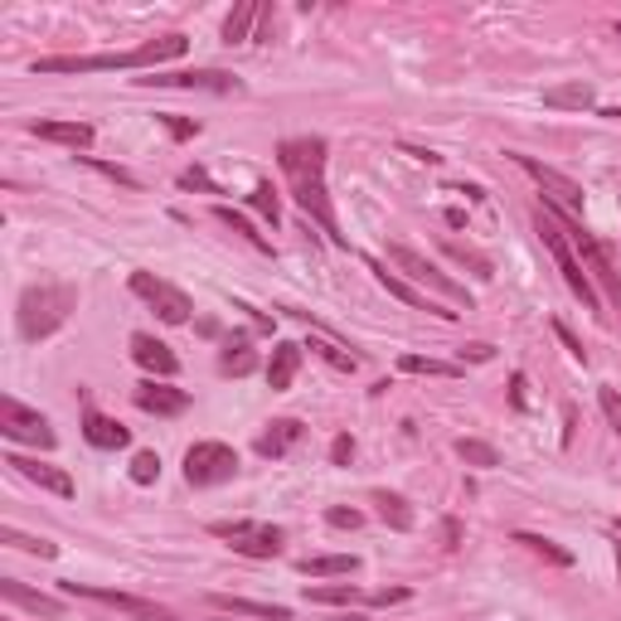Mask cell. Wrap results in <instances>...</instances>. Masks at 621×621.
<instances>
[{"label": "cell", "instance_id": "obj_26", "mask_svg": "<svg viewBox=\"0 0 621 621\" xmlns=\"http://www.w3.org/2000/svg\"><path fill=\"white\" fill-rule=\"evenodd\" d=\"M375 593H365V587L355 583H325V587H311L307 583V602H325V607H345V602H369Z\"/></svg>", "mask_w": 621, "mask_h": 621}, {"label": "cell", "instance_id": "obj_35", "mask_svg": "<svg viewBox=\"0 0 621 621\" xmlns=\"http://www.w3.org/2000/svg\"><path fill=\"white\" fill-rule=\"evenodd\" d=\"M399 365H403V375H437V379L457 375V365H442V359H427V355H403Z\"/></svg>", "mask_w": 621, "mask_h": 621}, {"label": "cell", "instance_id": "obj_17", "mask_svg": "<svg viewBox=\"0 0 621 621\" xmlns=\"http://www.w3.org/2000/svg\"><path fill=\"white\" fill-rule=\"evenodd\" d=\"M375 267V277H379V287H389L399 301H409V307H417V311H433V315H442V321H457V311H447V307H437V301H427V291H417V287H409L399 273H389V263H369Z\"/></svg>", "mask_w": 621, "mask_h": 621}, {"label": "cell", "instance_id": "obj_19", "mask_svg": "<svg viewBox=\"0 0 621 621\" xmlns=\"http://www.w3.org/2000/svg\"><path fill=\"white\" fill-rule=\"evenodd\" d=\"M214 612L223 617H253V621H291L287 607H273V602H248V597H229V593H214L209 597Z\"/></svg>", "mask_w": 621, "mask_h": 621}, {"label": "cell", "instance_id": "obj_46", "mask_svg": "<svg viewBox=\"0 0 621 621\" xmlns=\"http://www.w3.org/2000/svg\"><path fill=\"white\" fill-rule=\"evenodd\" d=\"M559 335H563V345H568V349H573V359H587V355H583V345H578V335H573V331H568V325H559Z\"/></svg>", "mask_w": 621, "mask_h": 621}, {"label": "cell", "instance_id": "obj_6", "mask_svg": "<svg viewBox=\"0 0 621 621\" xmlns=\"http://www.w3.org/2000/svg\"><path fill=\"white\" fill-rule=\"evenodd\" d=\"M209 534L229 539V549L243 553V559H277L281 539H287L277 525H267V519H214Z\"/></svg>", "mask_w": 621, "mask_h": 621}, {"label": "cell", "instance_id": "obj_23", "mask_svg": "<svg viewBox=\"0 0 621 621\" xmlns=\"http://www.w3.org/2000/svg\"><path fill=\"white\" fill-rule=\"evenodd\" d=\"M297 369H301V345H291V341L273 345V359H267V383H273L277 393H281V389H291Z\"/></svg>", "mask_w": 621, "mask_h": 621}, {"label": "cell", "instance_id": "obj_20", "mask_svg": "<svg viewBox=\"0 0 621 621\" xmlns=\"http://www.w3.org/2000/svg\"><path fill=\"white\" fill-rule=\"evenodd\" d=\"M0 597L15 602V607H25V612H35V617H64L59 597H44V593H35V587H25L20 578H0Z\"/></svg>", "mask_w": 621, "mask_h": 621}, {"label": "cell", "instance_id": "obj_27", "mask_svg": "<svg viewBox=\"0 0 621 621\" xmlns=\"http://www.w3.org/2000/svg\"><path fill=\"white\" fill-rule=\"evenodd\" d=\"M263 20H267V5H239L229 15V25H223V44H248L253 25H263Z\"/></svg>", "mask_w": 621, "mask_h": 621}, {"label": "cell", "instance_id": "obj_3", "mask_svg": "<svg viewBox=\"0 0 621 621\" xmlns=\"http://www.w3.org/2000/svg\"><path fill=\"white\" fill-rule=\"evenodd\" d=\"M78 307V291L64 287V281H39V287H25L20 297V311H15V325H20V341H49L64 321L73 315Z\"/></svg>", "mask_w": 621, "mask_h": 621}, {"label": "cell", "instance_id": "obj_43", "mask_svg": "<svg viewBox=\"0 0 621 621\" xmlns=\"http://www.w3.org/2000/svg\"><path fill=\"white\" fill-rule=\"evenodd\" d=\"M161 122L171 127V137H180V141H185V137H199V122H185V117H161Z\"/></svg>", "mask_w": 621, "mask_h": 621}, {"label": "cell", "instance_id": "obj_15", "mask_svg": "<svg viewBox=\"0 0 621 621\" xmlns=\"http://www.w3.org/2000/svg\"><path fill=\"white\" fill-rule=\"evenodd\" d=\"M131 399H137L141 413H156V417H175V413L189 409L185 389H171V383H156V379H141L137 389H131Z\"/></svg>", "mask_w": 621, "mask_h": 621}, {"label": "cell", "instance_id": "obj_1", "mask_svg": "<svg viewBox=\"0 0 621 621\" xmlns=\"http://www.w3.org/2000/svg\"><path fill=\"white\" fill-rule=\"evenodd\" d=\"M325 137H287L277 146V165L291 185V199L321 223V233L331 243H345L341 233V219H335V205H331V189H325Z\"/></svg>", "mask_w": 621, "mask_h": 621}, {"label": "cell", "instance_id": "obj_31", "mask_svg": "<svg viewBox=\"0 0 621 621\" xmlns=\"http://www.w3.org/2000/svg\"><path fill=\"white\" fill-rule=\"evenodd\" d=\"M0 544L20 549V553H35V559H54V553H59V544H49V539H39V534H20L15 525L0 529Z\"/></svg>", "mask_w": 621, "mask_h": 621}, {"label": "cell", "instance_id": "obj_9", "mask_svg": "<svg viewBox=\"0 0 621 621\" xmlns=\"http://www.w3.org/2000/svg\"><path fill=\"white\" fill-rule=\"evenodd\" d=\"M239 476V451L229 442H195L185 451V481L189 485H223Z\"/></svg>", "mask_w": 621, "mask_h": 621}, {"label": "cell", "instance_id": "obj_10", "mask_svg": "<svg viewBox=\"0 0 621 621\" xmlns=\"http://www.w3.org/2000/svg\"><path fill=\"white\" fill-rule=\"evenodd\" d=\"M0 437L5 442H30V447H44L49 451L59 437H54V427H49V417H44L39 409H25L20 399H0Z\"/></svg>", "mask_w": 621, "mask_h": 621}, {"label": "cell", "instance_id": "obj_12", "mask_svg": "<svg viewBox=\"0 0 621 621\" xmlns=\"http://www.w3.org/2000/svg\"><path fill=\"white\" fill-rule=\"evenodd\" d=\"M64 597H93V602L117 607V612L131 621H180L171 607H161V602H146V597H131V593H112V587H93V583H64Z\"/></svg>", "mask_w": 621, "mask_h": 621}, {"label": "cell", "instance_id": "obj_5", "mask_svg": "<svg viewBox=\"0 0 621 621\" xmlns=\"http://www.w3.org/2000/svg\"><path fill=\"white\" fill-rule=\"evenodd\" d=\"M544 209H549V205H544ZM549 214L559 219V229L568 233L573 253H578V257H583V267L593 273V287H602V297L612 301V307H621V277H617V267H612V253H607V248L583 229V219H573V214H559V209H549Z\"/></svg>", "mask_w": 621, "mask_h": 621}, {"label": "cell", "instance_id": "obj_45", "mask_svg": "<svg viewBox=\"0 0 621 621\" xmlns=\"http://www.w3.org/2000/svg\"><path fill=\"white\" fill-rule=\"evenodd\" d=\"M491 355H495V349H491V345H481V341L461 349V359H476V365H485V359H491Z\"/></svg>", "mask_w": 621, "mask_h": 621}, {"label": "cell", "instance_id": "obj_4", "mask_svg": "<svg viewBox=\"0 0 621 621\" xmlns=\"http://www.w3.org/2000/svg\"><path fill=\"white\" fill-rule=\"evenodd\" d=\"M534 233H539V239H544V248L553 253V263H559V273H563V281H568V291H573V297H578V301H583V307L593 311V315H602V291L593 287V277H587L583 257L573 253L568 233L559 229V219H553V214H549L544 205L534 209Z\"/></svg>", "mask_w": 621, "mask_h": 621}, {"label": "cell", "instance_id": "obj_33", "mask_svg": "<svg viewBox=\"0 0 621 621\" xmlns=\"http://www.w3.org/2000/svg\"><path fill=\"white\" fill-rule=\"evenodd\" d=\"M457 457L467 461V467H481V471L501 467V451H495L491 442H476V437H461V442H457Z\"/></svg>", "mask_w": 621, "mask_h": 621}, {"label": "cell", "instance_id": "obj_32", "mask_svg": "<svg viewBox=\"0 0 621 621\" xmlns=\"http://www.w3.org/2000/svg\"><path fill=\"white\" fill-rule=\"evenodd\" d=\"M214 219H219V223H229V229H233V233H239V239H248V243H253V248H257V253H273V243H267V239H263V233H257V229H253V223H248V219H243V214H233L229 205H219V209H214Z\"/></svg>", "mask_w": 621, "mask_h": 621}, {"label": "cell", "instance_id": "obj_42", "mask_svg": "<svg viewBox=\"0 0 621 621\" xmlns=\"http://www.w3.org/2000/svg\"><path fill=\"white\" fill-rule=\"evenodd\" d=\"M349 457H355V437H345V433H341V437L331 442V461H335V467H345Z\"/></svg>", "mask_w": 621, "mask_h": 621}, {"label": "cell", "instance_id": "obj_18", "mask_svg": "<svg viewBox=\"0 0 621 621\" xmlns=\"http://www.w3.org/2000/svg\"><path fill=\"white\" fill-rule=\"evenodd\" d=\"M30 131L44 137V141L69 146L73 156H83L88 146H93V127H88V122H30Z\"/></svg>", "mask_w": 621, "mask_h": 621}, {"label": "cell", "instance_id": "obj_29", "mask_svg": "<svg viewBox=\"0 0 621 621\" xmlns=\"http://www.w3.org/2000/svg\"><path fill=\"white\" fill-rule=\"evenodd\" d=\"M301 349H311V355H321L331 369H341V375H355L359 369V355H349V349L341 341H331V335H315L311 345H301Z\"/></svg>", "mask_w": 621, "mask_h": 621}, {"label": "cell", "instance_id": "obj_8", "mask_svg": "<svg viewBox=\"0 0 621 621\" xmlns=\"http://www.w3.org/2000/svg\"><path fill=\"white\" fill-rule=\"evenodd\" d=\"M389 263L399 267V273H409L417 287H433L437 297H447V301H457V307H467V311H471V291H467V287H457V281L442 273V267H433L423 253H413L409 243H389Z\"/></svg>", "mask_w": 621, "mask_h": 621}, {"label": "cell", "instance_id": "obj_7", "mask_svg": "<svg viewBox=\"0 0 621 621\" xmlns=\"http://www.w3.org/2000/svg\"><path fill=\"white\" fill-rule=\"evenodd\" d=\"M510 156H515L519 171H525L539 189H544V205H549V209H559V214H573V219H583V185H578V180H568L563 171H553V165L534 161V156H519V151H510Z\"/></svg>", "mask_w": 621, "mask_h": 621}, {"label": "cell", "instance_id": "obj_2", "mask_svg": "<svg viewBox=\"0 0 621 621\" xmlns=\"http://www.w3.org/2000/svg\"><path fill=\"white\" fill-rule=\"evenodd\" d=\"M189 49L185 35H161L146 39L137 49H117V54H49L35 59V73H112V69H161V64L180 59Z\"/></svg>", "mask_w": 621, "mask_h": 621}, {"label": "cell", "instance_id": "obj_49", "mask_svg": "<svg viewBox=\"0 0 621 621\" xmlns=\"http://www.w3.org/2000/svg\"><path fill=\"white\" fill-rule=\"evenodd\" d=\"M617 568H621V549H617Z\"/></svg>", "mask_w": 621, "mask_h": 621}, {"label": "cell", "instance_id": "obj_11", "mask_svg": "<svg viewBox=\"0 0 621 621\" xmlns=\"http://www.w3.org/2000/svg\"><path fill=\"white\" fill-rule=\"evenodd\" d=\"M131 291H137V297L156 315H161L165 325H185L189 311H195V307H189V297L175 287V281H165V277H156V273H131Z\"/></svg>", "mask_w": 621, "mask_h": 621}, {"label": "cell", "instance_id": "obj_14", "mask_svg": "<svg viewBox=\"0 0 621 621\" xmlns=\"http://www.w3.org/2000/svg\"><path fill=\"white\" fill-rule=\"evenodd\" d=\"M5 467L15 471V476H25L30 485H39V491L59 495V501H73V491H78L69 471H64V467H49V461H35V457H20V451H10Z\"/></svg>", "mask_w": 621, "mask_h": 621}, {"label": "cell", "instance_id": "obj_34", "mask_svg": "<svg viewBox=\"0 0 621 621\" xmlns=\"http://www.w3.org/2000/svg\"><path fill=\"white\" fill-rule=\"evenodd\" d=\"M515 544H525L529 553H539V559L559 563V568H568V563H573V553H568V549H559L553 539H539V534H515Z\"/></svg>", "mask_w": 621, "mask_h": 621}, {"label": "cell", "instance_id": "obj_22", "mask_svg": "<svg viewBox=\"0 0 621 621\" xmlns=\"http://www.w3.org/2000/svg\"><path fill=\"white\" fill-rule=\"evenodd\" d=\"M301 437H307V427H301L297 417H277V423H267V433H257V451H263V457H287Z\"/></svg>", "mask_w": 621, "mask_h": 621}, {"label": "cell", "instance_id": "obj_39", "mask_svg": "<svg viewBox=\"0 0 621 621\" xmlns=\"http://www.w3.org/2000/svg\"><path fill=\"white\" fill-rule=\"evenodd\" d=\"M597 403H602V417H607V427L621 437V393L617 389H597Z\"/></svg>", "mask_w": 621, "mask_h": 621}, {"label": "cell", "instance_id": "obj_50", "mask_svg": "<svg viewBox=\"0 0 621 621\" xmlns=\"http://www.w3.org/2000/svg\"><path fill=\"white\" fill-rule=\"evenodd\" d=\"M617 35H621V20H617Z\"/></svg>", "mask_w": 621, "mask_h": 621}, {"label": "cell", "instance_id": "obj_38", "mask_svg": "<svg viewBox=\"0 0 621 621\" xmlns=\"http://www.w3.org/2000/svg\"><path fill=\"white\" fill-rule=\"evenodd\" d=\"M73 161H83V165H93L97 175H107V180H117V185H127V189H137V175L131 171H122V165H107V161H93V156H73Z\"/></svg>", "mask_w": 621, "mask_h": 621}, {"label": "cell", "instance_id": "obj_47", "mask_svg": "<svg viewBox=\"0 0 621 621\" xmlns=\"http://www.w3.org/2000/svg\"><path fill=\"white\" fill-rule=\"evenodd\" d=\"M510 399H515V409H525V375L510 379Z\"/></svg>", "mask_w": 621, "mask_h": 621}, {"label": "cell", "instance_id": "obj_16", "mask_svg": "<svg viewBox=\"0 0 621 621\" xmlns=\"http://www.w3.org/2000/svg\"><path fill=\"white\" fill-rule=\"evenodd\" d=\"M131 359H137L146 375H161V379H171L175 369H180L175 349H171V345H161L156 335H131Z\"/></svg>", "mask_w": 621, "mask_h": 621}, {"label": "cell", "instance_id": "obj_13", "mask_svg": "<svg viewBox=\"0 0 621 621\" xmlns=\"http://www.w3.org/2000/svg\"><path fill=\"white\" fill-rule=\"evenodd\" d=\"M146 88H189V93H243V78L223 73V69H195V73H151V78H137Z\"/></svg>", "mask_w": 621, "mask_h": 621}, {"label": "cell", "instance_id": "obj_40", "mask_svg": "<svg viewBox=\"0 0 621 621\" xmlns=\"http://www.w3.org/2000/svg\"><path fill=\"white\" fill-rule=\"evenodd\" d=\"M447 253L457 257V263H471V267H476V277H495V273H491V263H485L481 253H471V248H461V243H451V239H447Z\"/></svg>", "mask_w": 621, "mask_h": 621}, {"label": "cell", "instance_id": "obj_28", "mask_svg": "<svg viewBox=\"0 0 621 621\" xmlns=\"http://www.w3.org/2000/svg\"><path fill=\"white\" fill-rule=\"evenodd\" d=\"M375 510H379V519L389 529H413V505L403 501V495H393V491H375Z\"/></svg>", "mask_w": 621, "mask_h": 621}, {"label": "cell", "instance_id": "obj_37", "mask_svg": "<svg viewBox=\"0 0 621 621\" xmlns=\"http://www.w3.org/2000/svg\"><path fill=\"white\" fill-rule=\"evenodd\" d=\"M156 476H161V457H156V451H137V457H131V481L151 485Z\"/></svg>", "mask_w": 621, "mask_h": 621}, {"label": "cell", "instance_id": "obj_36", "mask_svg": "<svg viewBox=\"0 0 621 621\" xmlns=\"http://www.w3.org/2000/svg\"><path fill=\"white\" fill-rule=\"evenodd\" d=\"M248 205H253L257 214H263V219H273V223H277V214H281V205H277V189L267 185V180H257V185H253V195H248Z\"/></svg>", "mask_w": 621, "mask_h": 621}, {"label": "cell", "instance_id": "obj_41", "mask_svg": "<svg viewBox=\"0 0 621 621\" xmlns=\"http://www.w3.org/2000/svg\"><path fill=\"white\" fill-rule=\"evenodd\" d=\"M325 525H335V529H359V510H325Z\"/></svg>", "mask_w": 621, "mask_h": 621}, {"label": "cell", "instance_id": "obj_48", "mask_svg": "<svg viewBox=\"0 0 621 621\" xmlns=\"http://www.w3.org/2000/svg\"><path fill=\"white\" fill-rule=\"evenodd\" d=\"M335 621H365V617H349V612H345V617H335Z\"/></svg>", "mask_w": 621, "mask_h": 621}, {"label": "cell", "instance_id": "obj_25", "mask_svg": "<svg viewBox=\"0 0 621 621\" xmlns=\"http://www.w3.org/2000/svg\"><path fill=\"white\" fill-rule=\"evenodd\" d=\"M219 369L223 375H253L257 369L253 341H248V335H229V341H223V355H219Z\"/></svg>", "mask_w": 621, "mask_h": 621}, {"label": "cell", "instance_id": "obj_21", "mask_svg": "<svg viewBox=\"0 0 621 621\" xmlns=\"http://www.w3.org/2000/svg\"><path fill=\"white\" fill-rule=\"evenodd\" d=\"M83 437H88V447H97V451H122L131 442V433L117 423V417H107V413H88L83 417Z\"/></svg>", "mask_w": 621, "mask_h": 621}, {"label": "cell", "instance_id": "obj_30", "mask_svg": "<svg viewBox=\"0 0 621 621\" xmlns=\"http://www.w3.org/2000/svg\"><path fill=\"white\" fill-rule=\"evenodd\" d=\"M593 103H597L593 83H563V88H549V93H544V107H578V112H587Z\"/></svg>", "mask_w": 621, "mask_h": 621}, {"label": "cell", "instance_id": "obj_24", "mask_svg": "<svg viewBox=\"0 0 621 621\" xmlns=\"http://www.w3.org/2000/svg\"><path fill=\"white\" fill-rule=\"evenodd\" d=\"M301 573L307 578H349V573H359V559L355 553H321V559H301Z\"/></svg>", "mask_w": 621, "mask_h": 621}, {"label": "cell", "instance_id": "obj_44", "mask_svg": "<svg viewBox=\"0 0 621 621\" xmlns=\"http://www.w3.org/2000/svg\"><path fill=\"white\" fill-rule=\"evenodd\" d=\"M180 185H185V189H214V180L205 171H185V175H180ZM214 195H219V189H214Z\"/></svg>", "mask_w": 621, "mask_h": 621}]
</instances>
